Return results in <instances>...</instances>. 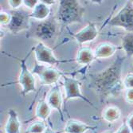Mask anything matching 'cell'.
<instances>
[{"label":"cell","mask_w":133,"mask_h":133,"mask_svg":"<svg viewBox=\"0 0 133 133\" xmlns=\"http://www.w3.org/2000/svg\"><path fill=\"white\" fill-rule=\"evenodd\" d=\"M44 133H55V131L53 130V128H52L50 126L47 125V127H46V128H45Z\"/></svg>","instance_id":"cell-29"},{"label":"cell","mask_w":133,"mask_h":133,"mask_svg":"<svg viewBox=\"0 0 133 133\" xmlns=\"http://www.w3.org/2000/svg\"><path fill=\"white\" fill-rule=\"evenodd\" d=\"M11 19L6 26L8 30L12 34H18L23 30L30 29V14L22 10H15L10 12Z\"/></svg>","instance_id":"cell-8"},{"label":"cell","mask_w":133,"mask_h":133,"mask_svg":"<svg viewBox=\"0 0 133 133\" xmlns=\"http://www.w3.org/2000/svg\"><path fill=\"white\" fill-rule=\"evenodd\" d=\"M123 84L124 89H133V72H129L123 79Z\"/></svg>","instance_id":"cell-21"},{"label":"cell","mask_w":133,"mask_h":133,"mask_svg":"<svg viewBox=\"0 0 133 133\" xmlns=\"http://www.w3.org/2000/svg\"><path fill=\"white\" fill-rule=\"evenodd\" d=\"M31 72L33 74L38 77L40 83L42 85H55L60 78L66 75V74L60 71L57 68L50 65H43L37 62H35Z\"/></svg>","instance_id":"cell-4"},{"label":"cell","mask_w":133,"mask_h":133,"mask_svg":"<svg viewBox=\"0 0 133 133\" xmlns=\"http://www.w3.org/2000/svg\"><path fill=\"white\" fill-rule=\"evenodd\" d=\"M95 126H91L75 119H69L66 121L64 131L65 133H84L89 130H94Z\"/></svg>","instance_id":"cell-13"},{"label":"cell","mask_w":133,"mask_h":133,"mask_svg":"<svg viewBox=\"0 0 133 133\" xmlns=\"http://www.w3.org/2000/svg\"><path fill=\"white\" fill-rule=\"evenodd\" d=\"M52 108L48 104L45 99H41L37 104L35 108V116L40 120H45L50 116Z\"/></svg>","instance_id":"cell-18"},{"label":"cell","mask_w":133,"mask_h":133,"mask_svg":"<svg viewBox=\"0 0 133 133\" xmlns=\"http://www.w3.org/2000/svg\"><path fill=\"white\" fill-rule=\"evenodd\" d=\"M32 51L34 54L36 62L50 66L75 61V59H58L54 55V50L45 45L42 42H39L37 45H34L32 48Z\"/></svg>","instance_id":"cell-5"},{"label":"cell","mask_w":133,"mask_h":133,"mask_svg":"<svg viewBox=\"0 0 133 133\" xmlns=\"http://www.w3.org/2000/svg\"><path fill=\"white\" fill-rule=\"evenodd\" d=\"M50 6L45 5L42 1H39V3L32 10L31 13H30V18H34L35 20L42 22L48 19L50 15Z\"/></svg>","instance_id":"cell-16"},{"label":"cell","mask_w":133,"mask_h":133,"mask_svg":"<svg viewBox=\"0 0 133 133\" xmlns=\"http://www.w3.org/2000/svg\"><path fill=\"white\" fill-rule=\"evenodd\" d=\"M45 100L52 109L57 110L62 120H64V114L62 110L63 98H62L61 89H60L58 84H55V85H54L50 89V92H48L46 96Z\"/></svg>","instance_id":"cell-11"},{"label":"cell","mask_w":133,"mask_h":133,"mask_svg":"<svg viewBox=\"0 0 133 133\" xmlns=\"http://www.w3.org/2000/svg\"><path fill=\"white\" fill-rule=\"evenodd\" d=\"M8 119L4 127L6 133H19L21 123L18 118V112L15 109H10L7 112Z\"/></svg>","instance_id":"cell-14"},{"label":"cell","mask_w":133,"mask_h":133,"mask_svg":"<svg viewBox=\"0 0 133 133\" xmlns=\"http://www.w3.org/2000/svg\"><path fill=\"white\" fill-rule=\"evenodd\" d=\"M38 3L39 1H38V0H23V5L26 8L30 9L32 10L35 8V6H37Z\"/></svg>","instance_id":"cell-26"},{"label":"cell","mask_w":133,"mask_h":133,"mask_svg":"<svg viewBox=\"0 0 133 133\" xmlns=\"http://www.w3.org/2000/svg\"><path fill=\"white\" fill-rule=\"evenodd\" d=\"M8 4L13 10H18L23 4V0H9Z\"/></svg>","instance_id":"cell-23"},{"label":"cell","mask_w":133,"mask_h":133,"mask_svg":"<svg viewBox=\"0 0 133 133\" xmlns=\"http://www.w3.org/2000/svg\"><path fill=\"white\" fill-rule=\"evenodd\" d=\"M11 19V15L10 13L6 11H1L0 13V23L1 26H7Z\"/></svg>","instance_id":"cell-22"},{"label":"cell","mask_w":133,"mask_h":133,"mask_svg":"<svg viewBox=\"0 0 133 133\" xmlns=\"http://www.w3.org/2000/svg\"><path fill=\"white\" fill-rule=\"evenodd\" d=\"M132 3H133V1H132Z\"/></svg>","instance_id":"cell-32"},{"label":"cell","mask_w":133,"mask_h":133,"mask_svg":"<svg viewBox=\"0 0 133 133\" xmlns=\"http://www.w3.org/2000/svg\"><path fill=\"white\" fill-rule=\"evenodd\" d=\"M29 53L24 58H18L20 65V74L18 76V84L22 86V95L26 96L30 92H36L35 77L32 72L30 71L26 65V59L30 56Z\"/></svg>","instance_id":"cell-6"},{"label":"cell","mask_w":133,"mask_h":133,"mask_svg":"<svg viewBox=\"0 0 133 133\" xmlns=\"http://www.w3.org/2000/svg\"><path fill=\"white\" fill-rule=\"evenodd\" d=\"M47 125L43 120L35 121L30 124L25 131V133H44Z\"/></svg>","instance_id":"cell-20"},{"label":"cell","mask_w":133,"mask_h":133,"mask_svg":"<svg viewBox=\"0 0 133 133\" xmlns=\"http://www.w3.org/2000/svg\"><path fill=\"white\" fill-rule=\"evenodd\" d=\"M121 49L125 54V57H133V33H127L121 39Z\"/></svg>","instance_id":"cell-19"},{"label":"cell","mask_w":133,"mask_h":133,"mask_svg":"<svg viewBox=\"0 0 133 133\" xmlns=\"http://www.w3.org/2000/svg\"><path fill=\"white\" fill-rule=\"evenodd\" d=\"M98 30L94 22H89L87 26L76 33H71L77 43L80 45L94 41L98 36Z\"/></svg>","instance_id":"cell-10"},{"label":"cell","mask_w":133,"mask_h":133,"mask_svg":"<svg viewBox=\"0 0 133 133\" xmlns=\"http://www.w3.org/2000/svg\"><path fill=\"white\" fill-rule=\"evenodd\" d=\"M125 120H126V123H127L128 126L129 127L131 132L133 133V111L130 114H128V116H127Z\"/></svg>","instance_id":"cell-27"},{"label":"cell","mask_w":133,"mask_h":133,"mask_svg":"<svg viewBox=\"0 0 133 133\" xmlns=\"http://www.w3.org/2000/svg\"><path fill=\"white\" fill-rule=\"evenodd\" d=\"M42 2L49 6H50L51 5H54L56 3L55 0H42Z\"/></svg>","instance_id":"cell-28"},{"label":"cell","mask_w":133,"mask_h":133,"mask_svg":"<svg viewBox=\"0 0 133 133\" xmlns=\"http://www.w3.org/2000/svg\"><path fill=\"white\" fill-rule=\"evenodd\" d=\"M63 87L65 90V102H67L72 99H81V101L86 102L93 108H96L92 102L84 96L81 90V82L79 80L74 77L63 76Z\"/></svg>","instance_id":"cell-7"},{"label":"cell","mask_w":133,"mask_h":133,"mask_svg":"<svg viewBox=\"0 0 133 133\" xmlns=\"http://www.w3.org/2000/svg\"><path fill=\"white\" fill-rule=\"evenodd\" d=\"M119 49L116 45L110 42H101L96 46L94 55L96 59H104L112 57Z\"/></svg>","instance_id":"cell-12"},{"label":"cell","mask_w":133,"mask_h":133,"mask_svg":"<svg viewBox=\"0 0 133 133\" xmlns=\"http://www.w3.org/2000/svg\"><path fill=\"white\" fill-rule=\"evenodd\" d=\"M115 133H132L131 129L129 128V127L128 126L127 123H126V120H124V121L121 124V125H120L118 129L116 130V131Z\"/></svg>","instance_id":"cell-25"},{"label":"cell","mask_w":133,"mask_h":133,"mask_svg":"<svg viewBox=\"0 0 133 133\" xmlns=\"http://www.w3.org/2000/svg\"><path fill=\"white\" fill-rule=\"evenodd\" d=\"M131 72H133V65H132V66H131Z\"/></svg>","instance_id":"cell-31"},{"label":"cell","mask_w":133,"mask_h":133,"mask_svg":"<svg viewBox=\"0 0 133 133\" xmlns=\"http://www.w3.org/2000/svg\"><path fill=\"white\" fill-rule=\"evenodd\" d=\"M57 24L55 17L40 22L33 31L34 37L40 40H51L57 34Z\"/></svg>","instance_id":"cell-9"},{"label":"cell","mask_w":133,"mask_h":133,"mask_svg":"<svg viewBox=\"0 0 133 133\" xmlns=\"http://www.w3.org/2000/svg\"><path fill=\"white\" fill-rule=\"evenodd\" d=\"M101 133H114V132L112 131H104V132H101Z\"/></svg>","instance_id":"cell-30"},{"label":"cell","mask_w":133,"mask_h":133,"mask_svg":"<svg viewBox=\"0 0 133 133\" xmlns=\"http://www.w3.org/2000/svg\"><path fill=\"white\" fill-rule=\"evenodd\" d=\"M121 117V111L116 105H110L105 108L102 112V118L108 123H114Z\"/></svg>","instance_id":"cell-17"},{"label":"cell","mask_w":133,"mask_h":133,"mask_svg":"<svg viewBox=\"0 0 133 133\" xmlns=\"http://www.w3.org/2000/svg\"><path fill=\"white\" fill-rule=\"evenodd\" d=\"M124 99L127 103L133 104V89H125L124 92Z\"/></svg>","instance_id":"cell-24"},{"label":"cell","mask_w":133,"mask_h":133,"mask_svg":"<svg viewBox=\"0 0 133 133\" xmlns=\"http://www.w3.org/2000/svg\"><path fill=\"white\" fill-rule=\"evenodd\" d=\"M125 56H118L115 61L103 71L90 75L91 88L97 95L101 101L108 98L118 97L123 91V65Z\"/></svg>","instance_id":"cell-1"},{"label":"cell","mask_w":133,"mask_h":133,"mask_svg":"<svg viewBox=\"0 0 133 133\" xmlns=\"http://www.w3.org/2000/svg\"><path fill=\"white\" fill-rule=\"evenodd\" d=\"M85 9L76 0L58 1V8L55 18L58 24L67 26L74 23H81L83 21Z\"/></svg>","instance_id":"cell-2"},{"label":"cell","mask_w":133,"mask_h":133,"mask_svg":"<svg viewBox=\"0 0 133 133\" xmlns=\"http://www.w3.org/2000/svg\"><path fill=\"white\" fill-rule=\"evenodd\" d=\"M96 59L94 50L87 46H82L78 50L75 62L81 65H89Z\"/></svg>","instance_id":"cell-15"},{"label":"cell","mask_w":133,"mask_h":133,"mask_svg":"<svg viewBox=\"0 0 133 133\" xmlns=\"http://www.w3.org/2000/svg\"><path fill=\"white\" fill-rule=\"evenodd\" d=\"M107 25L112 27L121 28L127 33H133V3L127 1L124 6L112 16Z\"/></svg>","instance_id":"cell-3"}]
</instances>
